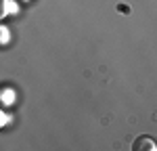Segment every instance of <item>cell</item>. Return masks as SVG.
I'll return each mask as SVG.
<instances>
[{"instance_id":"cell-1","label":"cell","mask_w":157,"mask_h":151,"mask_svg":"<svg viewBox=\"0 0 157 151\" xmlns=\"http://www.w3.org/2000/svg\"><path fill=\"white\" fill-rule=\"evenodd\" d=\"M132 151H157V145L151 137H138L132 145Z\"/></svg>"},{"instance_id":"cell-2","label":"cell","mask_w":157,"mask_h":151,"mask_svg":"<svg viewBox=\"0 0 157 151\" xmlns=\"http://www.w3.org/2000/svg\"><path fill=\"white\" fill-rule=\"evenodd\" d=\"M13 9H15V4H13L11 0H0V21H2L9 13H13Z\"/></svg>"},{"instance_id":"cell-3","label":"cell","mask_w":157,"mask_h":151,"mask_svg":"<svg viewBox=\"0 0 157 151\" xmlns=\"http://www.w3.org/2000/svg\"><path fill=\"white\" fill-rule=\"evenodd\" d=\"M9 42H11V32H9V27H6V25L0 23V48H2V46H6Z\"/></svg>"},{"instance_id":"cell-4","label":"cell","mask_w":157,"mask_h":151,"mask_svg":"<svg viewBox=\"0 0 157 151\" xmlns=\"http://www.w3.org/2000/svg\"><path fill=\"white\" fill-rule=\"evenodd\" d=\"M6 124H9V115H6V111H2V109H0V130H2Z\"/></svg>"}]
</instances>
